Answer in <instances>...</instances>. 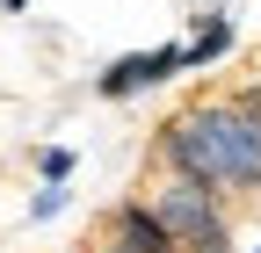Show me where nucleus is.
<instances>
[{
  "label": "nucleus",
  "instance_id": "obj_1",
  "mask_svg": "<svg viewBox=\"0 0 261 253\" xmlns=\"http://www.w3.org/2000/svg\"><path fill=\"white\" fill-rule=\"evenodd\" d=\"M152 167L203 181L218 196H261V123L232 94H203L152 131Z\"/></svg>",
  "mask_w": 261,
  "mask_h": 253
},
{
  "label": "nucleus",
  "instance_id": "obj_2",
  "mask_svg": "<svg viewBox=\"0 0 261 253\" xmlns=\"http://www.w3.org/2000/svg\"><path fill=\"white\" fill-rule=\"evenodd\" d=\"M145 203H152V217H160L189 253H232V210H225L218 188L181 181V174H160V188H152Z\"/></svg>",
  "mask_w": 261,
  "mask_h": 253
},
{
  "label": "nucleus",
  "instance_id": "obj_3",
  "mask_svg": "<svg viewBox=\"0 0 261 253\" xmlns=\"http://www.w3.org/2000/svg\"><path fill=\"white\" fill-rule=\"evenodd\" d=\"M174 73H189V51H181V44L130 51V58H109V66L94 73V94H102V102H130V94H152V87H167Z\"/></svg>",
  "mask_w": 261,
  "mask_h": 253
},
{
  "label": "nucleus",
  "instance_id": "obj_4",
  "mask_svg": "<svg viewBox=\"0 0 261 253\" xmlns=\"http://www.w3.org/2000/svg\"><path fill=\"white\" fill-rule=\"evenodd\" d=\"M116 253H189L167 225H160V217H152V203L145 196H123L116 210H109V232H102Z\"/></svg>",
  "mask_w": 261,
  "mask_h": 253
},
{
  "label": "nucleus",
  "instance_id": "obj_5",
  "mask_svg": "<svg viewBox=\"0 0 261 253\" xmlns=\"http://www.w3.org/2000/svg\"><path fill=\"white\" fill-rule=\"evenodd\" d=\"M240 44V29H232V15H225V8H203V15H196V29H189V73H203V66H218V58L225 51H232Z\"/></svg>",
  "mask_w": 261,
  "mask_h": 253
},
{
  "label": "nucleus",
  "instance_id": "obj_6",
  "mask_svg": "<svg viewBox=\"0 0 261 253\" xmlns=\"http://www.w3.org/2000/svg\"><path fill=\"white\" fill-rule=\"evenodd\" d=\"M73 167H80L73 145H37V181H73Z\"/></svg>",
  "mask_w": 261,
  "mask_h": 253
},
{
  "label": "nucleus",
  "instance_id": "obj_7",
  "mask_svg": "<svg viewBox=\"0 0 261 253\" xmlns=\"http://www.w3.org/2000/svg\"><path fill=\"white\" fill-rule=\"evenodd\" d=\"M58 210H65V181H44L37 196H29V217L44 225V217H58Z\"/></svg>",
  "mask_w": 261,
  "mask_h": 253
},
{
  "label": "nucleus",
  "instance_id": "obj_8",
  "mask_svg": "<svg viewBox=\"0 0 261 253\" xmlns=\"http://www.w3.org/2000/svg\"><path fill=\"white\" fill-rule=\"evenodd\" d=\"M22 8H29V0H0V15H22Z\"/></svg>",
  "mask_w": 261,
  "mask_h": 253
},
{
  "label": "nucleus",
  "instance_id": "obj_9",
  "mask_svg": "<svg viewBox=\"0 0 261 253\" xmlns=\"http://www.w3.org/2000/svg\"><path fill=\"white\" fill-rule=\"evenodd\" d=\"M94 253H116V246H109V239H102V246H94Z\"/></svg>",
  "mask_w": 261,
  "mask_h": 253
},
{
  "label": "nucleus",
  "instance_id": "obj_10",
  "mask_svg": "<svg viewBox=\"0 0 261 253\" xmlns=\"http://www.w3.org/2000/svg\"><path fill=\"white\" fill-rule=\"evenodd\" d=\"M247 253H261V239H254V246H247Z\"/></svg>",
  "mask_w": 261,
  "mask_h": 253
}]
</instances>
